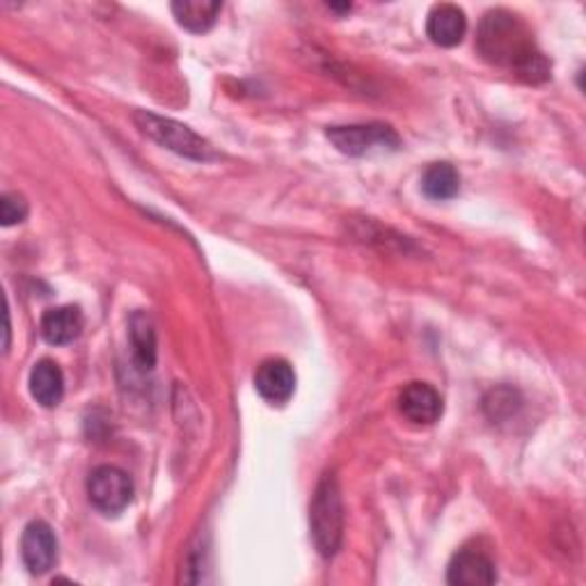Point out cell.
Segmentation results:
<instances>
[{
  "instance_id": "6da1fadb",
  "label": "cell",
  "mask_w": 586,
  "mask_h": 586,
  "mask_svg": "<svg viewBox=\"0 0 586 586\" xmlns=\"http://www.w3.org/2000/svg\"><path fill=\"white\" fill-rule=\"evenodd\" d=\"M476 49L488 62L513 72L527 83L550 78V62L538 51L532 30L523 18L509 10H490L484 16L476 33Z\"/></svg>"
},
{
  "instance_id": "7a4b0ae2",
  "label": "cell",
  "mask_w": 586,
  "mask_h": 586,
  "mask_svg": "<svg viewBox=\"0 0 586 586\" xmlns=\"http://www.w3.org/2000/svg\"><path fill=\"white\" fill-rule=\"evenodd\" d=\"M310 529L321 557L331 559L344 540V499L335 472H325L310 504Z\"/></svg>"
},
{
  "instance_id": "3957f363",
  "label": "cell",
  "mask_w": 586,
  "mask_h": 586,
  "mask_svg": "<svg viewBox=\"0 0 586 586\" xmlns=\"http://www.w3.org/2000/svg\"><path fill=\"white\" fill-rule=\"evenodd\" d=\"M134 122L147 138H151L170 151H175V154L179 157H186L190 161H200V163L219 159V151L211 147V142H207L202 136L195 134L190 126L177 120L161 117L149 111H138L134 113Z\"/></svg>"
},
{
  "instance_id": "277c9868",
  "label": "cell",
  "mask_w": 586,
  "mask_h": 586,
  "mask_svg": "<svg viewBox=\"0 0 586 586\" xmlns=\"http://www.w3.org/2000/svg\"><path fill=\"white\" fill-rule=\"evenodd\" d=\"M325 136H328V140L346 157H364L376 149L395 151L401 145V138L395 128L383 122L333 126Z\"/></svg>"
},
{
  "instance_id": "5b68a950",
  "label": "cell",
  "mask_w": 586,
  "mask_h": 586,
  "mask_svg": "<svg viewBox=\"0 0 586 586\" xmlns=\"http://www.w3.org/2000/svg\"><path fill=\"white\" fill-rule=\"evenodd\" d=\"M88 497L103 515H120L134 499V482L115 465H99L88 476Z\"/></svg>"
},
{
  "instance_id": "8992f818",
  "label": "cell",
  "mask_w": 586,
  "mask_h": 586,
  "mask_svg": "<svg viewBox=\"0 0 586 586\" xmlns=\"http://www.w3.org/2000/svg\"><path fill=\"white\" fill-rule=\"evenodd\" d=\"M21 559L33 575H45L58 563V538L45 520H33L21 536Z\"/></svg>"
},
{
  "instance_id": "52a82bcc",
  "label": "cell",
  "mask_w": 586,
  "mask_h": 586,
  "mask_svg": "<svg viewBox=\"0 0 586 586\" xmlns=\"http://www.w3.org/2000/svg\"><path fill=\"white\" fill-rule=\"evenodd\" d=\"M254 387L264 401L273 406H285L296 392L294 366L282 358H271L262 362L257 366Z\"/></svg>"
},
{
  "instance_id": "ba28073f",
  "label": "cell",
  "mask_w": 586,
  "mask_h": 586,
  "mask_svg": "<svg viewBox=\"0 0 586 586\" xmlns=\"http://www.w3.org/2000/svg\"><path fill=\"white\" fill-rule=\"evenodd\" d=\"M401 415L412 424H436L442 417V399L428 383H408L399 395Z\"/></svg>"
},
{
  "instance_id": "9c48e42d",
  "label": "cell",
  "mask_w": 586,
  "mask_h": 586,
  "mask_svg": "<svg viewBox=\"0 0 586 586\" xmlns=\"http://www.w3.org/2000/svg\"><path fill=\"white\" fill-rule=\"evenodd\" d=\"M447 582L453 586H490L497 582L495 563L479 550H461L449 563Z\"/></svg>"
},
{
  "instance_id": "30bf717a",
  "label": "cell",
  "mask_w": 586,
  "mask_h": 586,
  "mask_svg": "<svg viewBox=\"0 0 586 586\" xmlns=\"http://www.w3.org/2000/svg\"><path fill=\"white\" fill-rule=\"evenodd\" d=\"M465 33H467V18L461 8L442 3L428 12L426 35L431 37L433 45L451 49L456 45H461Z\"/></svg>"
},
{
  "instance_id": "8fae6325",
  "label": "cell",
  "mask_w": 586,
  "mask_h": 586,
  "mask_svg": "<svg viewBox=\"0 0 586 586\" xmlns=\"http://www.w3.org/2000/svg\"><path fill=\"white\" fill-rule=\"evenodd\" d=\"M83 325H85V319H83L80 308L62 306V308H53L45 312L39 323V331H41V337H45L49 344L64 346L80 337Z\"/></svg>"
},
{
  "instance_id": "7c38bea8",
  "label": "cell",
  "mask_w": 586,
  "mask_h": 586,
  "mask_svg": "<svg viewBox=\"0 0 586 586\" xmlns=\"http://www.w3.org/2000/svg\"><path fill=\"white\" fill-rule=\"evenodd\" d=\"M28 385L33 399L45 408H55L64 397V374L53 360H39L33 366Z\"/></svg>"
},
{
  "instance_id": "4fadbf2b",
  "label": "cell",
  "mask_w": 586,
  "mask_h": 586,
  "mask_svg": "<svg viewBox=\"0 0 586 586\" xmlns=\"http://www.w3.org/2000/svg\"><path fill=\"white\" fill-rule=\"evenodd\" d=\"M128 337H132V351L134 360L140 372H151L157 364V331L151 319L142 312L132 316L128 323Z\"/></svg>"
},
{
  "instance_id": "5bb4252c",
  "label": "cell",
  "mask_w": 586,
  "mask_h": 586,
  "mask_svg": "<svg viewBox=\"0 0 586 586\" xmlns=\"http://www.w3.org/2000/svg\"><path fill=\"white\" fill-rule=\"evenodd\" d=\"M223 5L213 3V0H179L172 3V14L179 21V26L190 33H207L219 21Z\"/></svg>"
},
{
  "instance_id": "9a60e30c",
  "label": "cell",
  "mask_w": 586,
  "mask_h": 586,
  "mask_svg": "<svg viewBox=\"0 0 586 586\" xmlns=\"http://www.w3.org/2000/svg\"><path fill=\"white\" fill-rule=\"evenodd\" d=\"M422 190L428 200L445 202L459 195L461 177L453 165L449 163H433L422 175Z\"/></svg>"
},
{
  "instance_id": "2e32d148",
  "label": "cell",
  "mask_w": 586,
  "mask_h": 586,
  "mask_svg": "<svg viewBox=\"0 0 586 586\" xmlns=\"http://www.w3.org/2000/svg\"><path fill=\"white\" fill-rule=\"evenodd\" d=\"M518 395L513 392V389L509 387H502V389H493V392L484 399V408L488 412V417L495 422V420H504V417H511L515 408H518Z\"/></svg>"
},
{
  "instance_id": "e0dca14e",
  "label": "cell",
  "mask_w": 586,
  "mask_h": 586,
  "mask_svg": "<svg viewBox=\"0 0 586 586\" xmlns=\"http://www.w3.org/2000/svg\"><path fill=\"white\" fill-rule=\"evenodd\" d=\"M26 219H28V202L24 195L5 192L3 198H0V223H3V227L18 225Z\"/></svg>"
},
{
  "instance_id": "ac0fdd59",
  "label": "cell",
  "mask_w": 586,
  "mask_h": 586,
  "mask_svg": "<svg viewBox=\"0 0 586 586\" xmlns=\"http://www.w3.org/2000/svg\"><path fill=\"white\" fill-rule=\"evenodd\" d=\"M331 10H335V12H351V5H331Z\"/></svg>"
}]
</instances>
